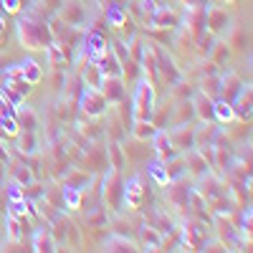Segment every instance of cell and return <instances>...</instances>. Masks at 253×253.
<instances>
[{"mask_svg": "<svg viewBox=\"0 0 253 253\" xmlns=\"http://www.w3.org/2000/svg\"><path fill=\"white\" fill-rule=\"evenodd\" d=\"M150 142L155 144V152H157V157H160V160L170 162V160L175 157V147H172L170 134H167L165 129H157V132H155V137H152Z\"/></svg>", "mask_w": 253, "mask_h": 253, "instance_id": "cell-9", "label": "cell"}, {"mask_svg": "<svg viewBox=\"0 0 253 253\" xmlns=\"http://www.w3.org/2000/svg\"><path fill=\"white\" fill-rule=\"evenodd\" d=\"M208 28L210 33H223L225 28H230V18H228V10L223 8H210L208 10Z\"/></svg>", "mask_w": 253, "mask_h": 253, "instance_id": "cell-10", "label": "cell"}, {"mask_svg": "<svg viewBox=\"0 0 253 253\" xmlns=\"http://www.w3.org/2000/svg\"><path fill=\"white\" fill-rule=\"evenodd\" d=\"M58 15L66 20V26L79 28V26L86 23V5H81L79 0H63V5H61Z\"/></svg>", "mask_w": 253, "mask_h": 253, "instance_id": "cell-5", "label": "cell"}, {"mask_svg": "<svg viewBox=\"0 0 253 253\" xmlns=\"http://www.w3.org/2000/svg\"><path fill=\"white\" fill-rule=\"evenodd\" d=\"M190 119H195V107L193 101H182L180 107H175V117H172V126H180V124H187Z\"/></svg>", "mask_w": 253, "mask_h": 253, "instance_id": "cell-22", "label": "cell"}, {"mask_svg": "<svg viewBox=\"0 0 253 253\" xmlns=\"http://www.w3.org/2000/svg\"><path fill=\"white\" fill-rule=\"evenodd\" d=\"M167 134H170V142L175 147V152H187V150L195 147V126H190V124L172 126Z\"/></svg>", "mask_w": 253, "mask_h": 253, "instance_id": "cell-4", "label": "cell"}, {"mask_svg": "<svg viewBox=\"0 0 253 253\" xmlns=\"http://www.w3.org/2000/svg\"><path fill=\"white\" fill-rule=\"evenodd\" d=\"M5 243H20L23 241V233H20V218L5 215Z\"/></svg>", "mask_w": 253, "mask_h": 253, "instance_id": "cell-24", "label": "cell"}, {"mask_svg": "<svg viewBox=\"0 0 253 253\" xmlns=\"http://www.w3.org/2000/svg\"><path fill=\"white\" fill-rule=\"evenodd\" d=\"M31 251H56V243H53V236H51L48 223H46V228H38L36 233H33Z\"/></svg>", "mask_w": 253, "mask_h": 253, "instance_id": "cell-13", "label": "cell"}, {"mask_svg": "<svg viewBox=\"0 0 253 253\" xmlns=\"http://www.w3.org/2000/svg\"><path fill=\"white\" fill-rule=\"evenodd\" d=\"M3 142H5V139H0V160H3V162H8V150L3 147Z\"/></svg>", "mask_w": 253, "mask_h": 253, "instance_id": "cell-32", "label": "cell"}, {"mask_svg": "<svg viewBox=\"0 0 253 253\" xmlns=\"http://www.w3.org/2000/svg\"><path fill=\"white\" fill-rule=\"evenodd\" d=\"M43 3H46V8H48L51 13H58L61 5H63V0H43Z\"/></svg>", "mask_w": 253, "mask_h": 253, "instance_id": "cell-31", "label": "cell"}, {"mask_svg": "<svg viewBox=\"0 0 253 253\" xmlns=\"http://www.w3.org/2000/svg\"><path fill=\"white\" fill-rule=\"evenodd\" d=\"M132 132H134V137H137L139 142H147V139H152V137H155L157 126H155L152 122H134Z\"/></svg>", "mask_w": 253, "mask_h": 253, "instance_id": "cell-27", "label": "cell"}, {"mask_svg": "<svg viewBox=\"0 0 253 253\" xmlns=\"http://www.w3.org/2000/svg\"><path fill=\"white\" fill-rule=\"evenodd\" d=\"M20 71H23V79L31 84V86H36V84H41V79H43V66H41L38 61L28 58L20 63Z\"/></svg>", "mask_w": 253, "mask_h": 253, "instance_id": "cell-18", "label": "cell"}, {"mask_svg": "<svg viewBox=\"0 0 253 253\" xmlns=\"http://www.w3.org/2000/svg\"><path fill=\"white\" fill-rule=\"evenodd\" d=\"M81 76H84V84H86V89H101L104 74L99 71V66H96V63L86 61V69H81Z\"/></svg>", "mask_w": 253, "mask_h": 253, "instance_id": "cell-20", "label": "cell"}, {"mask_svg": "<svg viewBox=\"0 0 253 253\" xmlns=\"http://www.w3.org/2000/svg\"><path fill=\"white\" fill-rule=\"evenodd\" d=\"M147 172H150V177L155 180V185L170 187V175H167V162H165V160L150 162V165H147Z\"/></svg>", "mask_w": 253, "mask_h": 253, "instance_id": "cell-14", "label": "cell"}, {"mask_svg": "<svg viewBox=\"0 0 253 253\" xmlns=\"http://www.w3.org/2000/svg\"><path fill=\"white\" fill-rule=\"evenodd\" d=\"M109 157H112V167H117V170H122L126 165V155L122 152L119 144H109Z\"/></svg>", "mask_w": 253, "mask_h": 253, "instance_id": "cell-29", "label": "cell"}, {"mask_svg": "<svg viewBox=\"0 0 253 253\" xmlns=\"http://www.w3.org/2000/svg\"><path fill=\"white\" fill-rule=\"evenodd\" d=\"M155 86L147 79H139L134 86V99H132V119L134 122H152L155 117Z\"/></svg>", "mask_w": 253, "mask_h": 253, "instance_id": "cell-1", "label": "cell"}, {"mask_svg": "<svg viewBox=\"0 0 253 253\" xmlns=\"http://www.w3.org/2000/svg\"><path fill=\"white\" fill-rule=\"evenodd\" d=\"M104 248H107V251H137L129 238H126V236H117V233L104 241Z\"/></svg>", "mask_w": 253, "mask_h": 253, "instance_id": "cell-26", "label": "cell"}, {"mask_svg": "<svg viewBox=\"0 0 253 253\" xmlns=\"http://www.w3.org/2000/svg\"><path fill=\"white\" fill-rule=\"evenodd\" d=\"M0 10L18 13V10H20V0H0Z\"/></svg>", "mask_w": 253, "mask_h": 253, "instance_id": "cell-30", "label": "cell"}, {"mask_svg": "<svg viewBox=\"0 0 253 253\" xmlns=\"http://www.w3.org/2000/svg\"><path fill=\"white\" fill-rule=\"evenodd\" d=\"M126 8L124 5H119V3H112V5H107V23L112 26V28H124V23H126Z\"/></svg>", "mask_w": 253, "mask_h": 253, "instance_id": "cell-21", "label": "cell"}, {"mask_svg": "<svg viewBox=\"0 0 253 253\" xmlns=\"http://www.w3.org/2000/svg\"><path fill=\"white\" fill-rule=\"evenodd\" d=\"M10 177H13V180H18L23 187H31V185H33V180H36L33 170H31V167H26V165H13V167H10Z\"/></svg>", "mask_w": 253, "mask_h": 253, "instance_id": "cell-23", "label": "cell"}, {"mask_svg": "<svg viewBox=\"0 0 253 253\" xmlns=\"http://www.w3.org/2000/svg\"><path fill=\"white\" fill-rule=\"evenodd\" d=\"M213 101H215V99H210V96L203 94V91L195 96L193 107H195V117H198L200 122H215V119H213Z\"/></svg>", "mask_w": 253, "mask_h": 253, "instance_id": "cell-12", "label": "cell"}, {"mask_svg": "<svg viewBox=\"0 0 253 253\" xmlns=\"http://www.w3.org/2000/svg\"><path fill=\"white\" fill-rule=\"evenodd\" d=\"M15 122L20 129H36L38 126V117L31 107H26V104H18L15 107Z\"/></svg>", "mask_w": 253, "mask_h": 253, "instance_id": "cell-16", "label": "cell"}, {"mask_svg": "<svg viewBox=\"0 0 253 253\" xmlns=\"http://www.w3.org/2000/svg\"><path fill=\"white\" fill-rule=\"evenodd\" d=\"M3 182H5V162L0 160V185H3Z\"/></svg>", "mask_w": 253, "mask_h": 253, "instance_id": "cell-33", "label": "cell"}, {"mask_svg": "<svg viewBox=\"0 0 253 253\" xmlns=\"http://www.w3.org/2000/svg\"><path fill=\"white\" fill-rule=\"evenodd\" d=\"M18 150H20V155H36L38 152V137L33 129L18 132Z\"/></svg>", "mask_w": 253, "mask_h": 253, "instance_id": "cell-17", "label": "cell"}, {"mask_svg": "<svg viewBox=\"0 0 253 253\" xmlns=\"http://www.w3.org/2000/svg\"><path fill=\"white\" fill-rule=\"evenodd\" d=\"M107 51H109V41H107V36H101L99 31H89L86 38H84V53H86V61L96 63Z\"/></svg>", "mask_w": 253, "mask_h": 253, "instance_id": "cell-3", "label": "cell"}, {"mask_svg": "<svg viewBox=\"0 0 253 253\" xmlns=\"http://www.w3.org/2000/svg\"><path fill=\"white\" fill-rule=\"evenodd\" d=\"M79 107H81V112L86 114V117L96 119V117H101L104 112H107L109 101L104 99V94H101L99 89H86V91L81 94V101H79Z\"/></svg>", "mask_w": 253, "mask_h": 253, "instance_id": "cell-2", "label": "cell"}, {"mask_svg": "<svg viewBox=\"0 0 253 253\" xmlns=\"http://www.w3.org/2000/svg\"><path fill=\"white\" fill-rule=\"evenodd\" d=\"M3 195H5V200H23L26 198V187L20 185L18 180H8V182H3Z\"/></svg>", "mask_w": 253, "mask_h": 253, "instance_id": "cell-25", "label": "cell"}, {"mask_svg": "<svg viewBox=\"0 0 253 253\" xmlns=\"http://www.w3.org/2000/svg\"><path fill=\"white\" fill-rule=\"evenodd\" d=\"M180 23V18L172 8H167V5H157L155 13L150 15V26L152 28H175Z\"/></svg>", "mask_w": 253, "mask_h": 253, "instance_id": "cell-8", "label": "cell"}, {"mask_svg": "<svg viewBox=\"0 0 253 253\" xmlns=\"http://www.w3.org/2000/svg\"><path fill=\"white\" fill-rule=\"evenodd\" d=\"M99 91L104 94V99H107L109 104H117V101H124L126 99V86H124L122 76H104Z\"/></svg>", "mask_w": 253, "mask_h": 253, "instance_id": "cell-6", "label": "cell"}, {"mask_svg": "<svg viewBox=\"0 0 253 253\" xmlns=\"http://www.w3.org/2000/svg\"><path fill=\"white\" fill-rule=\"evenodd\" d=\"M213 119L218 124H228L236 119V112H233V104L225 101V99H215L213 101Z\"/></svg>", "mask_w": 253, "mask_h": 253, "instance_id": "cell-15", "label": "cell"}, {"mask_svg": "<svg viewBox=\"0 0 253 253\" xmlns=\"http://www.w3.org/2000/svg\"><path fill=\"white\" fill-rule=\"evenodd\" d=\"M139 241H142L144 251H157V248H162L165 236L160 233L157 228H152V225H144V228L139 230Z\"/></svg>", "mask_w": 253, "mask_h": 253, "instance_id": "cell-11", "label": "cell"}, {"mask_svg": "<svg viewBox=\"0 0 253 253\" xmlns=\"http://www.w3.org/2000/svg\"><path fill=\"white\" fill-rule=\"evenodd\" d=\"M5 213L13 215V218L26 220V198L23 200H8V210H5Z\"/></svg>", "mask_w": 253, "mask_h": 253, "instance_id": "cell-28", "label": "cell"}, {"mask_svg": "<svg viewBox=\"0 0 253 253\" xmlns=\"http://www.w3.org/2000/svg\"><path fill=\"white\" fill-rule=\"evenodd\" d=\"M122 200L129 210H139L142 200H144V187H142V177H132L122 190Z\"/></svg>", "mask_w": 253, "mask_h": 253, "instance_id": "cell-7", "label": "cell"}, {"mask_svg": "<svg viewBox=\"0 0 253 253\" xmlns=\"http://www.w3.org/2000/svg\"><path fill=\"white\" fill-rule=\"evenodd\" d=\"M63 208H69V210H81L84 205V190L74 187V185H63Z\"/></svg>", "mask_w": 253, "mask_h": 253, "instance_id": "cell-19", "label": "cell"}]
</instances>
